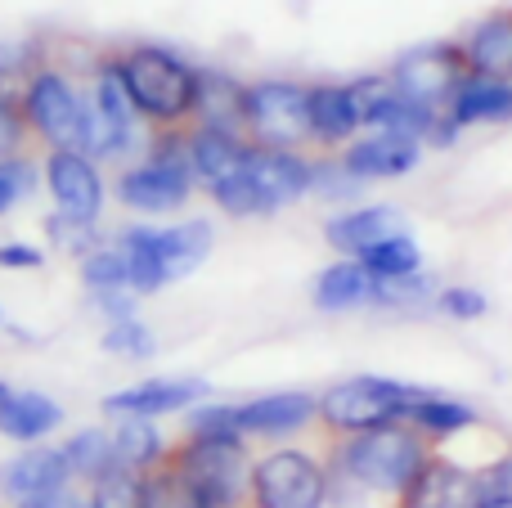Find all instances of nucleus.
<instances>
[{"mask_svg":"<svg viewBox=\"0 0 512 508\" xmlns=\"http://www.w3.org/2000/svg\"><path fill=\"white\" fill-rule=\"evenodd\" d=\"M432 441H423L409 423L391 428L355 432V437H333L328 446V473H333V500H391L414 486L423 464L432 459Z\"/></svg>","mask_w":512,"mask_h":508,"instance_id":"1","label":"nucleus"},{"mask_svg":"<svg viewBox=\"0 0 512 508\" xmlns=\"http://www.w3.org/2000/svg\"><path fill=\"white\" fill-rule=\"evenodd\" d=\"M113 59H117V72H122L126 90H131L135 108H140L144 126H153V131L189 126L198 68L185 54L167 50V45H153V41H135V45L113 50Z\"/></svg>","mask_w":512,"mask_h":508,"instance_id":"2","label":"nucleus"},{"mask_svg":"<svg viewBox=\"0 0 512 508\" xmlns=\"http://www.w3.org/2000/svg\"><path fill=\"white\" fill-rule=\"evenodd\" d=\"M117 248L126 257V270H131V293L149 297L158 293L171 279H185L189 270H198L207 257H212L216 230L212 221H180L167 225V230H153V225H131V230L117 234Z\"/></svg>","mask_w":512,"mask_h":508,"instance_id":"3","label":"nucleus"},{"mask_svg":"<svg viewBox=\"0 0 512 508\" xmlns=\"http://www.w3.org/2000/svg\"><path fill=\"white\" fill-rule=\"evenodd\" d=\"M194 185L198 180L189 167L185 126H171V131H153L144 162H135L117 176V198L131 212H176L189 203Z\"/></svg>","mask_w":512,"mask_h":508,"instance_id":"4","label":"nucleus"},{"mask_svg":"<svg viewBox=\"0 0 512 508\" xmlns=\"http://www.w3.org/2000/svg\"><path fill=\"white\" fill-rule=\"evenodd\" d=\"M18 108L27 117L32 140H41L45 149H81L86 153V95L77 90V81L54 63H36L18 86Z\"/></svg>","mask_w":512,"mask_h":508,"instance_id":"5","label":"nucleus"},{"mask_svg":"<svg viewBox=\"0 0 512 508\" xmlns=\"http://www.w3.org/2000/svg\"><path fill=\"white\" fill-rule=\"evenodd\" d=\"M414 387L418 383H400V378H382V374L342 378V383H333L319 396V423L333 437H355V432L405 423Z\"/></svg>","mask_w":512,"mask_h":508,"instance_id":"6","label":"nucleus"},{"mask_svg":"<svg viewBox=\"0 0 512 508\" xmlns=\"http://www.w3.org/2000/svg\"><path fill=\"white\" fill-rule=\"evenodd\" d=\"M333 504V473L328 459L301 446H279L252 459L248 508H328Z\"/></svg>","mask_w":512,"mask_h":508,"instance_id":"7","label":"nucleus"},{"mask_svg":"<svg viewBox=\"0 0 512 508\" xmlns=\"http://www.w3.org/2000/svg\"><path fill=\"white\" fill-rule=\"evenodd\" d=\"M167 459L216 508H248L252 459L243 437H185L167 450Z\"/></svg>","mask_w":512,"mask_h":508,"instance_id":"8","label":"nucleus"},{"mask_svg":"<svg viewBox=\"0 0 512 508\" xmlns=\"http://www.w3.org/2000/svg\"><path fill=\"white\" fill-rule=\"evenodd\" d=\"M248 140L256 149H310V81H248Z\"/></svg>","mask_w":512,"mask_h":508,"instance_id":"9","label":"nucleus"},{"mask_svg":"<svg viewBox=\"0 0 512 508\" xmlns=\"http://www.w3.org/2000/svg\"><path fill=\"white\" fill-rule=\"evenodd\" d=\"M499 486H512L508 459L472 468V464L450 459L445 450H432V459H427L423 473L414 477V486L400 495L396 508H477L490 491H499Z\"/></svg>","mask_w":512,"mask_h":508,"instance_id":"10","label":"nucleus"},{"mask_svg":"<svg viewBox=\"0 0 512 508\" xmlns=\"http://www.w3.org/2000/svg\"><path fill=\"white\" fill-rule=\"evenodd\" d=\"M468 77V63H463L459 41H423L409 45L405 54H396L387 81L418 108H432V113H445L454 86Z\"/></svg>","mask_w":512,"mask_h":508,"instance_id":"11","label":"nucleus"},{"mask_svg":"<svg viewBox=\"0 0 512 508\" xmlns=\"http://www.w3.org/2000/svg\"><path fill=\"white\" fill-rule=\"evenodd\" d=\"M230 423L243 441H279L297 437L319 423V396L310 392H270L252 401H230Z\"/></svg>","mask_w":512,"mask_h":508,"instance_id":"12","label":"nucleus"},{"mask_svg":"<svg viewBox=\"0 0 512 508\" xmlns=\"http://www.w3.org/2000/svg\"><path fill=\"white\" fill-rule=\"evenodd\" d=\"M41 180L54 198V212L77 216V221H99V212H104V176H99L90 153L50 149L45 153Z\"/></svg>","mask_w":512,"mask_h":508,"instance_id":"13","label":"nucleus"},{"mask_svg":"<svg viewBox=\"0 0 512 508\" xmlns=\"http://www.w3.org/2000/svg\"><path fill=\"white\" fill-rule=\"evenodd\" d=\"M427 144L409 140V135H387V131H364L337 153L346 171H351L360 185H373V180H400L409 171H418Z\"/></svg>","mask_w":512,"mask_h":508,"instance_id":"14","label":"nucleus"},{"mask_svg":"<svg viewBox=\"0 0 512 508\" xmlns=\"http://www.w3.org/2000/svg\"><path fill=\"white\" fill-rule=\"evenodd\" d=\"M203 401H212V387L203 378H149V383L113 392L104 401V414H113V419H162V414L194 410Z\"/></svg>","mask_w":512,"mask_h":508,"instance_id":"15","label":"nucleus"},{"mask_svg":"<svg viewBox=\"0 0 512 508\" xmlns=\"http://www.w3.org/2000/svg\"><path fill=\"white\" fill-rule=\"evenodd\" d=\"M355 135H364V113L351 81H310V140L342 153Z\"/></svg>","mask_w":512,"mask_h":508,"instance_id":"16","label":"nucleus"},{"mask_svg":"<svg viewBox=\"0 0 512 508\" xmlns=\"http://www.w3.org/2000/svg\"><path fill=\"white\" fill-rule=\"evenodd\" d=\"M248 176L256 180V189L265 194L270 212L301 203L306 194H315V158L292 149H256L248 153Z\"/></svg>","mask_w":512,"mask_h":508,"instance_id":"17","label":"nucleus"},{"mask_svg":"<svg viewBox=\"0 0 512 508\" xmlns=\"http://www.w3.org/2000/svg\"><path fill=\"white\" fill-rule=\"evenodd\" d=\"M405 423L418 432L423 441H432L436 450H445L454 437L463 432H477L481 428V410L463 396H450V392H436V387H414V401H409V414Z\"/></svg>","mask_w":512,"mask_h":508,"instance_id":"18","label":"nucleus"},{"mask_svg":"<svg viewBox=\"0 0 512 508\" xmlns=\"http://www.w3.org/2000/svg\"><path fill=\"white\" fill-rule=\"evenodd\" d=\"M454 131H477V126H508L512 122V81L486 77V72H468L454 86L450 104H445Z\"/></svg>","mask_w":512,"mask_h":508,"instance_id":"19","label":"nucleus"},{"mask_svg":"<svg viewBox=\"0 0 512 508\" xmlns=\"http://www.w3.org/2000/svg\"><path fill=\"white\" fill-rule=\"evenodd\" d=\"M400 230H405V221H400V212L391 203H355L324 221V243L337 257H360L373 243L391 239Z\"/></svg>","mask_w":512,"mask_h":508,"instance_id":"20","label":"nucleus"},{"mask_svg":"<svg viewBox=\"0 0 512 508\" xmlns=\"http://www.w3.org/2000/svg\"><path fill=\"white\" fill-rule=\"evenodd\" d=\"M189 126H212V131L248 135V81L230 77V72H216V68H198Z\"/></svg>","mask_w":512,"mask_h":508,"instance_id":"21","label":"nucleus"},{"mask_svg":"<svg viewBox=\"0 0 512 508\" xmlns=\"http://www.w3.org/2000/svg\"><path fill=\"white\" fill-rule=\"evenodd\" d=\"M63 423V405L50 401L45 392H23V387L0 378V432L18 446H41V437H50Z\"/></svg>","mask_w":512,"mask_h":508,"instance_id":"22","label":"nucleus"},{"mask_svg":"<svg viewBox=\"0 0 512 508\" xmlns=\"http://www.w3.org/2000/svg\"><path fill=\"white\" fill-rule=\"evenodd\" d=\"M459 50L468 72H486V77H508L512 81V5H499L468 23L459 36Z\"/></svg>","mask_w":512,"mask_h":508,"instance_id":"23","label":"nucleus"},{"mask_svg":"<svg viewBox=\"0 0 512 508\" xmlns=\"http://www.w3.org/2000/svg\"><path fill=\"white\" fill-rule=\"evenodd\" d=\"M68 459L54 446H27L23 455H14L0 468V491L14 504L32 500V495H50V491H68Z\"/></svg>","mask_w":512,"mask_h":508,"instance_id":"24","label":"nucleus"},{"mask_svg":"<svg viewBox=\"0 0 512 508\" xmlns=\"http://www.w3.org/2000/svg\"><path fill=\"white\" fill-rule=\"evenodd\" d=\"M185 149H189L194 180L203 189H212L216 180H225V176H234V171L248 167L252 140H248V135L212 131V126H185Z\"/></svg>","mask_w":512,"mask_h":508,"instance_id":"25","label":"nucleus"},{"mask_svg":"<svg viewBox=\"0 0 512 508\" xmlns=\"http://www.w3.org/2000/svg\"><path fill=\"white\" fill-rule=\"evenodd\" d=\"M373 293H378V279L364 270V261L342 257L333 266H324L310 284V302L324 315H346V311H369Z\"/></svg>","mask_w":512,"mask_h":508,"instance_id":"26","label":"nucleus"},{"mask_svg":"<svg viewBox=\"0 0 512 508\" xmlns=\"http://www.w3.org/2000/svg\"><path fill=\"white\" fill-rule=\"evenodd\" d=\"M167 437L153 428V419H117L113 428V455L117 468H131V473H153V468L167 459Z\"/></svg>","mask_w":512,"mask_h":508,"instance_id":"27","label":"nucleus"},{"mask_svg":"<svg viewBox=\"0 0 512 508\" xmlns=\"http://www.w3.org/2000/svg\"><path fill=\"white\" fill-rule=\"evenodd\" d=\"M355 261H364V270H369L373 279H409V275H423V270H427L423 243H418L409 230H400V234H391V239L373 243V248L360 252Z\"/></svg>","mask_w":512,"mask_h":508,"instance_id":"28","label":"nucleus"},{"mask_svg":"<svg viewBox=\"0 0 512 508\" xmlns=\"http://www.w3.org/2000/svg\"><path fill=\"white\" fill-rule=\"evenodd\" d=\"M140 508H216V504L207 500V495L198 491V486L189 482V477L180 473L171 459H162L153 473H144Z\"/></svg>","mask_w":512,"mask_h":508,"instance_id":"29","label":"nucleus"},{"mask_svg":"<svg viewBox=\"0 0 512 508\" xmlns=\"http://www.w3.org/2000/svg\"><path fill=\"white\" fill-rule=\"evenodd\" d=\"M436 293H441V279L409 275V279H378V293H373V311H396V315H418V311H436Z\"/></svg>","mask_w":512,"mask_h":508,"instance_id":"30","label":"nucleus"},{"mask_svg":"<svg viewBox=\"0 0 512 508\" xmlns=\"http://www.w3.org/2000/svg\"><path fill=\"white\" fill-rule=\"evenodd\" d=\"M59 450H63V459H68V473L72 477H86V482H95V477H104L108 468H117L113 432H104V428L77 432V437H68Z\"/></svg>","mask_w":512,"mask_h":508,"instance_id":"31","label":"nucleus"},{"mask_svg":"<svg viewBox=\"0 0 512 508\" xmlns=\"http://www.w3.org/2000/svg\"><path fill=\"white\" fill-rule=\"evenodd\" d=\"M212 203L221 207L225 216H239V221H256V216H274L270 212V203H265V194L256 189V180L248 176V167L243 171H234V176H225V180H216L212 189Z\"/></svg>","mask_w":512,"mask_h":508,"instance_id":"32","label":"nucleus"},{"mask_svg":"<svg viewBox=\"0 0 512 508\" xmlns=\"http://www.w3.org/2000/svg\"><path fill=\"white\" fill-rule=\"evenodd\" d=\"M81 284L90 293H104V288H131V270H126V257L117 243H99L81 257Z\"/></svg>","mask_w":512,"mask_h":508,"instance_id":"33","label":"nucleus"},{"mask_svg":"<svg viewBox=\"0 0 512 508\" xmlns=\"http://www.w3.org/2000/svg\"><path fill=\"white\" fill-rule=\"evenodd\" d=\"M144 495V473L131 468H108L104 477L90 482V508H140Z\"/></svg>","mask_w":512,"mask_h":508,"instance_id":"34","label":"nucleus"},{"mask_svg":"<svg viewBox=\"0 0 512 508\" xmlns=\"http://www.w3.org/2000/svg\"><path fill=\"white\" fill-rule=\"evenodd\" d=\"M99 347L108 351V356H126V360H149L153 351H158V338H153L149 324H140L131 315V320H117V324H104V338H99Z\"/></svg>","mask_w":512,"mask_h":508,"instance_id":"35","label":"nucleus"},{"mask_svg":"<svg viewBox=\"0 0 512 508\" xmlns=\"http://www.w3.org/2000/svg\"><path fill=\"white\" fill-rule=\"evenodd\" d=\"M436 311L454 324H477L490 315V297L481 293L477 284H441L436 293Z\"/></svg>","mask_w":512,"mask_h":508,"instance_id":"36","label":"nucleus"},{"mask_svg":"<svg viewBox=\"0 0 512 508\" xmlns=\"http://www.w3.org/2000/svg\"><path fill=\"white\" fill-rule=\"evenodd\" d=\"M45 234L59 252H72V257H86L90 248H99V230L95 221H77V216H63V212H50L45 216Z\"/></svg>","mask_w":512,"mask_h":508,"instance_id":"37","label":"nucleus"},{"mask_svg":"<svg viewBox=\"0 0 512 508\" xmlns=\"http://www.w3.org/2000/svg\"><path fill=\"white\" fill-rule=\"evenodd\" d=\"M360 180L351 176V171L337 162V153H328V158H315V194L328 198V203H355L360 198Z\"/></svg>","mask_w":512,"mask_h":508,"instance_id":"38","label":"nucleus"},{"mask_svg":"<svg viewBox=\"0 0 512 508\" xmlns=\"http://www.w3.org/2000/svg\"><path fill=\"white\" fill-rule=\"evenodd\" d=\"M36 189V162L27 158H9V162H0V216L9 212V207L18 203V198H27Z\"/></svg>","mask_w":512,"mask_h":508,"instance_id":"39","label":"nucleus"},{"mask_svg":"<svg viewBox=\"0 0 512 508\" xmlns=\"http://www.w3.org/2000/svg\"><path fill=\"white\" fill-rule=\"evenodd\" d=\"M27 140H32V131H27V117H23V108H18V95H9L5 104H0V162L23 158Z\"/></svg>","mask_w":512,"mask_h":508,"instance_id":"40","label":"nucleus"},{"mask_svg":"<svg viewBox=\"0 0 512 508\" xmlns=\"http://www.w3.org/2000/svg\"><path fill=\"white\" fill-rule=\"evenodd\" d=\"M90 306H95L108 324L131 320V315H135V293H131V288H104V293H90Z\"/></svg>","mask_w":512,"mask_h":508,"instance_id":"41","label":"nucleus"},{"mask_svg":"<svg viewBox=\"0 0 512 508\" xmlns=\"http://www.w3.org/2000/svg\"><path fill=\"white\" fill-rule=\"evenodd\" d=\"M45 252L32 243H0V270H41Z\"/></svg>","mask_w":512,"mask_h":508,"instance_id":"42","label":"nucleus"},{"mask_svg":"<svg viewBox=\"0 0 512 508\" xmlns=\"http://www.w3.org/2000/svg\"><path fill=\"white\" fill-rule=\"evenodd\" d=\"M18 508H77L68 491H50V495H32V500H23Z\"/></svg>","mask_w":512,"mask_h":508,"instance_id":"43","label":"nucleus"},{"mask_svg":"<svg viewBox=\"0 0 512 508\" xmlns=\"http://www.w3.org/2000/svg\"><path fill=\"white\" fill-rule=\"evenodd\" d=\"M477 508H512V486H499V491H490Z\"/></svg>","mask_w":512,"mask_h":508,"instance_id":"44","label":"nucleus"},{"mask_svg":"<svg viewBox=\"0 0 512 508\" xmlns=\"http://www.w3.org/2000/svg\"><path fill=\"white\" fill-rule=\"evenodd\" d=\"M5 99H9V90H5V77H0V104H5Z\"/></svg>","mask_w":512,"mask_h":508,"instance_id":"45","label":"nucleus"},{"mask_svg":"<svg viewBox=\"0 0 512 508\" xmlns=\"http://www.w3.org/2000/svg\"><path fill=\"white\" fill-rule=\"evenodd\" d=\"M504 459H508V473H512V441H508V450H504Z\"/></svg>","mask_w":512,"mask_h":508,"instance_id":"46","label":"nucleus"},{"mask_svg":"<svg viewBox=\"0 0 512 508\" xmlns=\"http://www.w3.org/2000/svg\"><path fill=\"white\" fill-rule=\"evenodd\" d=\"M0 329H5V311H0Z\"/></svg>","mask_w":512,"mask_h":508,"instance_id":"47","label":"nucleus"},{"mask_svg":"<svg viewBox=\"0 0 512 508\" xmlns=\"http://www.w3.org/2000/svg\"><path fill=\"white\" fill-rule=\"evenodd\" d=\"M77 508H90V504H77Z\"/></svg>","mask_w":512,"mask_h":508,"instance_id":"48","label":"nucleus"}]
</instances>
